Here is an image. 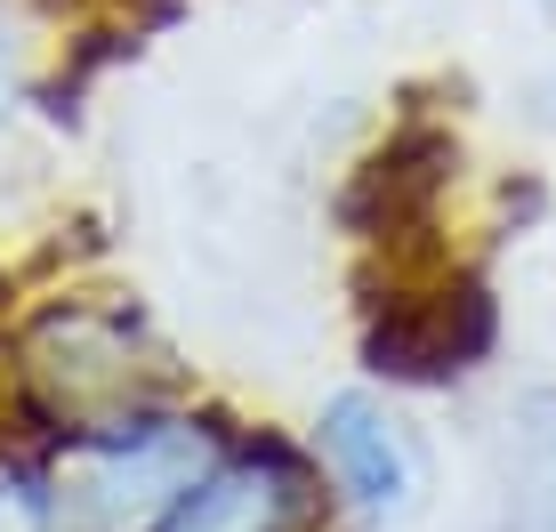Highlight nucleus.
Masks as SVG:
<instances>
[{
    "label": "nucleus",
    "mask_w": 556,
    "mask_h": 532,
    "mask_svg": "<svg viewBox=\"0 0 556 532\" xmlns=\"http://www.w3.org/2000/svg\"><path fill=\"white\" fill-rule=\"evenodd\" d=\"M210 460H218V435L178 411L73 428L49 468L56 532H162L169 508L210 477Z\"/></svg>",
    "instance_id": "nucleus-1"
},
{
    "label": "nucleus",
    "mask_w": 556,
    "mask_h": 532,
    "mask_svg": "<svg viewBox=\"0 0 556 532\" xmlns=\"http://www.w3.org/2000/svg\"><path fill=\"white\" fill-rule=\"evenodd\" d=\"M315 460L331 468L339 501L363 524H404L428 492V444L395 404H379L371 388H348L315 411Z\"/></svg>",
    "instance_id": "nucleus-2"
},
{
    "label": "nucleus",
    "mask_w": 556,
    "mask_h": 532,
    "mask_svg": "<svg viewBox=\"0 0 556 532\" xmlns=\"http://www.w3.org/2000/svg\"><path fill=\"white\" fill-rule=\"evenodd\" d=\"M315 492H306L299 460L275 444L235 452V460H210V477L169 508L162 532H299Z\"/></svg>",
    "instance_id": "nucleus-3"
},
{
    "label": "nucleus",
    "mask_w": 556,
    "mask_h": 532,
    "mask_svg": "<svg viewBox=\"0 0 556 532\" xmlns=\"http://www.w3.org/2000/svg\"><path fill=\"white\" fill-rule=\"evenodd\" d=\"M0 532H56V501L33 477H0Z\"/></svg>",
    "instance_id": "nucleus-4"
},
{
    "label": "nucleus",
    "mask_w": 556,
    "mask_h": 532,
    "mask_svg": "<svg viewBox=\"0 0 556 532\" xmlns=\"http://www.w3.org/2000/svg\"><path fill=\"white\" fill-rule=\"evenodd\" d=\"M532 9H548V16H556V0H532Z\"/></svg>",
    "instance_id": "nucleus-5"
}]
</instances>
